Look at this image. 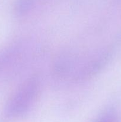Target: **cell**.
<instances>
[{"mask_svg":"<svg viewBox=\"0 0 121 122\" xmlns=\"http://www.w3.org/2000/svg\"><path fill=\"white\" fill-rule=\"evenodd\" d=\"M35 0H17L15 8L19 13H23L30 8Z\"/></svg>","mask_w":121,"mask_h":122,"instance_id":"obj_2","label":"cell"},{"mask_svg":"<svg viewBox=\"0 0 121 122\" xmlns=\"http://www.w3.org/2000/svg\"><path fill=\"white\" fill-rule=\"evenodd\" d=\"M36 85L35 81L29 82L8 102L3 113L5 120L17 118L27 112L34 98Z\"/></svg>","mask_w":121,"mask_h":122,"instance_id":"obj_1","label":"cell"},{"mask_svg":"<svg viewBox=\"0 0 121 122\" xmlns=\"http://www.w3.org/2000/svg\"><path fill=\"white\" fill-rule=\"evenodd\" d=\"M96 122H118L116 114L113 112H109L103 114Z\"/></svg>","mask_w":121,"mask_h":122,"instance_id":"obj_3","label":"cell"}]
</instances>
